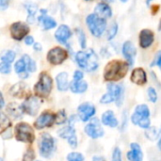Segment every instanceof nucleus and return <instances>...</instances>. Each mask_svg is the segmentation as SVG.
<instances>
[{
    "instance_id": "f257e3e1",
    "label": "nucleus",
    "mask_w": 161,
    "mask_h": 161,
    "mask_svg": "<svg viewBox=\"0 0 161 161\" xmlns=\"http://www.w3.org/2000/svg\"><path fill=\"white\" fill-rule=\"evenodd\" d=\"M128 64L122 60H112L105 68L104 77L107 81H118L125 76L128 71Z\"/></svg>"
},
{
    "instance_id": "e433bc0d",
    "label": "nucleus",
    "mask_w": 161,
    "mask_h": 161,
    "mask_svg": "<svg viewBox=\"0 0 161 161\" xmlns=\"http://www.w3.org/2000/svg\"><path fill=\"white\" fill-rule=\"evenodd\" d=\"M76 33L78 35V41L80 42V45L82 48H85L86 47V37H85V34L82 30L80 29H77L76 30Z\"/></svg>"
},
{
    "instance_id": "f3484780",
    "label": "nucleus",
    "mask_w": 161,
    "mask_h": 161,
    "mask_svg": "<svg viewBox=\"0 0 161 161\" xmlns=\"http://www.w3.org/2000/svg\"><path fill=\"white\" fill-rule=\"evenodd\" d=\"M94 14L96 16H98L99 18L106 20L112 16V10L107 3L102 2V3H98L96 5L95 9H94Z\"/></svg>"
},
{
    "instance_id": "a18cd8bd",
    "label": "nucleus",
    "mask_w": 161,
    "mask_h": 161,
    "mask_svg": "<svg viewBox=\"0 0 161 161\" xmlns=\"http://www.w3.org/2000/svg\"><path fill=\"white\" fill-rule=\"evenodd\" d=\"M9 5V0H0V9H6L8 8Z\"/></svg>"
},
{
    "instance_id": "6e6552de",
    "label": "nucleus",
    "mask_w": 161,
    "mask_h": 161,
    "mask_svg": "<svg viewBox=\"0 0 161 161\" xmlns=\"http://www.w3.org/2000/svg\"><path fill=\"white\" fill-rule=\"evenodd\" d=\"M68 57L67 51L61 47L52 48L47 54V60L53 65L61 64Z\"/></svg>"
},
{
    "instance_id": "a211bd4d",
    "label": "nucleus",
    "mask_w": 161,
    "mask_h": 161,
    "mask_svg": "<svg viewBox=\"0 0 161 161\" xmlns=\"http://www.w3.org/2000/svg\"><path fill=\"white\" fill-rule=\"evenodd\" d=\"M154 32L150 29H143L140 33V45L142 48H147L151 46L154 42Z\"/></svg>"
},
{
    "instance_id": "ea45409f",
    "label": "nucleus",
    "mask_w": 161,
    "mask_h": 161,
    "mask_svg": "<svg viewBox=\"0 0 161 161\" xmlns=\"http://www.w3.org/2000/svg\"><path fill=\"white\" fill-rule=\"evenodd\" d=\"M35 158V155H34V151L32 149H28L25 155H24V158H23V161H33Z\"/></svg>"
},
{
    "instance_id": "864d4df0",
    "label": "nucleus",
    "mask_w": 161,
    "mask_h": 161,
    "mask_svg": "<svg viewBox=\"0 0 161 161\" xmlns=\"http://www.w3.org/2000/svg\"><path fill=\"white\" fill-rule=\"evenodd\" d=\"M122 2H126V1H128V0H121Z\"/></svg>"
},
{
    "instance_id": "b1692460",
    "label": "nucleus",
    "mask_w": 161,
    "mask_h": 161,
    "mask_svg": "<svg viewBox=\"0 0 161 161\" xmlns=\"http://www.w3.org/2000/svg\"><path fill=\"white\" fill-rule=\"evenodd\" d=\"M70 88H71V91L74 92V93H83L87 91L88 89V84L85 82V81H73L71 82L70 84Z\"/></svg>"
},
{
    "instance_id": "603ef678",
    "label": "nucleus",
    "mask_w": 161,
    "mask_h": 161,
    "mask_svg": "<svg viewBox=\"0 0 161 161\" xmlns=\"http://www.w3.org/2000/svg\"><path fill=\"white\" fill-rule=\"evenodd\" d=\"M152 1H153V0H146V4H147V5H149Z\"/></svg>"
},
{
    "instance_id": "3c124183",
    "label": "nucleus",
    "mask_w": 161,
    "mask_h": 161,
    "mask_svg": "<svg viewBox=\"0 0 161 161\" xmlns=\"http://www.w3.org/2000/svg\"><path fill=\"white\" fill-rule=\"evenodd\" d=\"M92 161H105V159L103 158H100V157H94Z\"/></svg>"
},
{
    "instance_id": "dca6fc26",
    "label": "nucleus",
    "mask_w": 161,
    "mask_h": 161,
    "mask_svg": "<svg viewBox=\"0 0 161 161\" xmlns=\"http://www.w3.org/2000/svg\"><path fill=\"white\" fill-rule=\"evenodd\" d=\"M72 35V32L69 28L68 25H61L56 31L55 33V37L58 40V42L62 43V44H67V41L70 39Z\"/></svg>"
},
{
    "instance_id": "393cba45",
    "label": "nucleus",
    "mask_w": 161,
    "mask_h": 161,
    "mask_svg": "<svg viewBox=\"0 0 161 161\" xmlns=\"http://www.w3.org/2000/svg\"><path fill=\"white\" fill-rule=\"evenodd\" d=\"M7 111L8 113L13 118V119H18V118H21L22 117V114H23V110H22V108L21 106H19L18 104L16 103H11L8 106L7 108Z\"/></svg>"
},
{
    "instance_id": "4468645a",
    "label": "nucleus",
    "mask_w": 161,
    "mask_h": 161,
    "mask_svg": "<svg viewBox=\"0 0 161 161\" xmlns=\"http://www.w3.org/2000/svg\"><path fill=\"white\" fill-rule=\"evenodd\" d=\"M108 93L113 98V100H116V103L118 106L122 104V100L124 98V89L120 85L116 84H108Z\"/></svg>"
},
{
    "instance_id": "ddd939ff",
    "label": "nucleus",
    "mask_w": 161,
    "mask_h": 161,
    "mask_svg": "<svg viewBox=\"0 0 161 161\" xmlns=\"http://www.w3.org/2000/svg\"><path fill=\"white\" fill-rule=\"evenodd\" d=\"M55 123V115L50 112H43L35 122V127L37 129H42L47 126H51Z\"/></svg>"
},
{
    "instance_id": "9b49d317",
    "label": "nucleus",
    "mask_w": 161,
    "mask_h": 161,
    "mask_svg": "<svg viewBox=\"0 0 161 161\" xmlns=\"http://www.w3.org/2000/svg\"><path fill=\"white\" fill-rule=\"evenodd\" d=\"M85 132L86 134L92 138V139H98L104 135V130L101 126V124L98 119H93L89 125H86L85 127Z\"/></svg>"
},
{
    "instance_id": "c03bdc74",
    "label": "nucleus",
    "mask_w": 161,
    "mask_h": 161,
    "mask_svg": "<svg viewBox=\"0 0 161 161\" xmlns=\"http://www.w3.org/2000/svg\"><path fill=\"white\" fill-rule=\"evenodd\" d=\"M83 78V73L81 71H75L74 74V80L75 81H80Z\"/></svg>"
},
{
    "instance_id": "0eeeda50",
    "label": "nucleus",
    "mask_w": 161,
    "mask_h": 161,
    "mask_svg": "<svg viewBox=\"0 0 161 161\" xmlns=\"http://www.w3.org/2000/svg\"><path fill=\"white\" fill-rule=\"evenodd\" d=\"M55 141L48 133H44L42 136L40 142V153L43 158H50L55 151Z\"/></svg>"
},
{
    "instance_id": "37998d69",
    "label": "nucleus",
    "mask_w": 161,
    "mask_h": 161,
    "mask_svg": "<svg viewBox=\"0 0 161 161\" xmlns=\"http://www.w3.org/2000/svg\"><path fill=\"white\" fill-rule=\"evenodd\" d=\"M69 144L71 145L72 148H75L77 146V139H76V136H74L72 138H70L69 140H67Z\"/></svg>"
},
{
    "instance_id": "13d9d810",
    "label": "nucleus",
    "mask_w": 161,
    "mask_h": 161,
    "mask_svg": "<svg viewBox=\"0 0 161 161\" xmlns=\"http://www.w3.org/2000/svg\"><path fill=\"white\" fill-rule=\"evenodd\" d=\"M37 161H40V160H37Z\"/></svg>"
},
{
    "instance_id": "5fc2aeb1",
    "label": "nucleus",
    "mask_w": 161,
    "mask_h": 161,
    "mask_svg": "<svg viewBox=\"0 0 161 161\" xmlns=\"http://www.w3.org/2000/svg\"><path fill=\"white\" fill-rule=\"evenodd\" d=\"M105 1H108V2H111V1H113V0H105Z\"/></svg>"
},
{
    "instance_id": "4be33fe9",
    "label": "nucleus",
    "mask_w": 161,
    "mask_h": 161,
    "mask_svg": "<svg viewBox=\"0 0 161 161\" xmlns=\"http://www.w3.org/2000/svg\"><path fill=\"white\" fill-rule=\"evenodd\" d=\"M46 10L44 9L43 10V14H42L40 17H39V21L40 23H42V27L44 30H48V29H51V28H54L56 27L57 25V22L50 16H47L45 14Z\"/></svg>"
},
{
    "instance_id": "49530a36",
    "label": "nucleus",
    "mask_w": 161,
    "mask_h": 161,
    "mask_svg": "<svg viewBox=\"0 0 161 161\" xmlns=\"http://www.w3.org/2000/svg\"><path fill=\"white\" fill-rule=\"evenodd\" d=\"M153 65H158V67H161V53L159 52L158 55H157V58H156V61H154L152 63V66Z\"/></svg>"
},
{
    "instance_id": "aec40b11",
    "label": "nucleus",
    "mask_w": 161,
    "mask_h": 161,
    "mask_svg": "<svg viewBox=\"0 0 161 161\" xmlns=\"http://www.w3.org/2000/svg\"><path fill=\"white\" fill-rule=\"evenodd\" d=\"M131 151L127 153V158L129 161H142V151L141 146L138 143H131L130 144Z\"/></svg>"
},
{
    "instance_id": "09e8293b",
    "label": "nucleus",
    "mask_w": 161,
    "mask_h": 161,
    "mask_svg": "<svg viewBox=\"0 0 161 161\" xmlns=\"http://www.w3.org/2000/svg\"><path fill=\"white\" fill-rule=\"evenodd\" d=\"M3 107H4V98H3V95L0 92V110H1V108Z\"/></svg>"
},
{
    "instance_id": "9d476101",
    "label": "nucleus",
    "mask_w": 161,
    "mask_h": 161,
    "mask_svg": "<svg viewBox=\"0 0 161 161\" xmlns=\"http://www.w3.org/2000/svg\"><path fill=\"white\" fill-rule=\"evenodd\" d=\"M23 112H25L26 114L30 116H35L40 108V101L37 97L35 96H30L28 97L21 106Z\"/></svg>"
},
{
    "instance_id": "f8f14e48",
    "label": "nucleus",
    "mask_w": 161,
    "mask_h": 161,
    "mask_svg": "<svg viewBox=\"0 0 161 161\" xmlns=\"http://www.w3.org/2000/svg\"><path fill=\"white\" fill-rule=\"evenodd\" d=\"M77 112L81 121L88 122L95 114V108L90 103H83L78 107Z\"/></svg>"
},
{
    "instance_id": "c85d7f7f",
    "label": "nucleus",
    "mask_w": 161,
    "mask_h": 161,
    "mask_svg": "<svg viewBox=\"0 0 161 161\" xmlns=\"http://www.w3.org/2000/svg\"><path fill=\"white\" fill-rule=\"evenodd\" d=\"M10 125L11 124H10L9 119L5 114L0 113V134L4 132L6 129H8Z\"/></svg>"
},
{
    "instance_id": "c756f323",
    "label": "nucleus",
    "mask_w": 161,
    "mask_h": 161,
    "mask_svg": "<svg viewBox=\"0 0 161 161\" xmlns=\"http://www.w3.org/2000/svg\"><path fill=\"white\" fill-rule=\"evenodd\" d=\"M1 60L4 61V62H7V63H11L14 58H15V53L11 50H8V51H5L2 55H1Z\"/></svg>"
},
{
    "instance_id": "423d86ee",
    "label": "nucleus",
    "mask_w": 161,
    "mask_h": 161,
    "mask_svg": "<svg viewBox=\"0 0 161 161\" xmlns=\"http://www.w3.org/2000/svg\"><path fill=\"white\" fill-rule=\"evenodd\" d=\"M15 135L16 139L19 142H26V143H31L34 142L35 136L32 127L25 123L18 124L15 127Z\"/></svg>"
},
{
    "instance_id": "1a4fd4ad",
    "label": "nucleus",
    "mask_w": 161,
    "mask_h": 161,
    "mask_svg": "<svg viewBox=\"0 0 161 161\" xmlns=\"http://www.w3.org/2000/svg\"><path fill=\"white\" fill-rule=\"evenodd\" d=\"M29 32V27L23 22H15L10 25V35L16 41L23 40Z\"/></svg>"
},
{
    "instance_id": "c9c22d12",
    "label": "nucleus",
    "mask_w": 161,
    "mask_h": 161,
    "mask_svg": "<svg viewBox=\"0 0 161 161\" xmlns=\"http://www.w3.org/2000/svg\"><path fill=\"white\" fill-rule=\"evenodd\" d=\"M68 161H83L84 157L79 153H71L67 157Z\"/></svg>"
},
{
    "instance_id": "6e6d98bb",
    "label": "nucleus",
    "mask_w": 161,
    "mask_h": 161,
    "mask_svg": "<svg viewBox=\"0 0 161 161\" xmlns=\"http://www.w3.org/2000/svg\"><path fill=\"white\" fill-rule=\"evenodd\" d=\"M0 161H3V159H2V158H0Z\"/></svg>"
},
{
    "instance_id": "20e7f679",
    "label": "nucleus",
    "mask_w": 161,
    "mask_h": 161,
    "mask_svg": "<svg viewBox=\"0 0 161 161\" xmlns=\"http://www.w3.org/2000/svg\"><path fill=\"white\" fill-rule=\"evenodd\" d=\"M86 22H87V25H88L91 33L96 38L101 37L102 34L106 30V27H107L106 20L99 18L95 14H90L87 17Z\"/></svg>"
},
{
    "instance_id": "f03ea898",
    "label": "nucleus",
    "mask_w": 161,
    "mask_h": 161,
    "mask_svg": "<svg viewBox=\"0 0 161 161\" xmlns=\"http://www.w3.org/2000/svg\"><path fill=\"white\" fill-rule=\"evenodd\" d=\"M75 60L78 66L87 72H92L98 67V57L92 49L77 52Z\"/></svg>"
},
{
    "instance_id": "4c0bfd02",
    "label": "nucleus",
    "mask_w": 161,
    "mask_h": 161,
    "mask_svg": "<svg viewBox=\"0 0 161 161\" xmlns=\"http://www.w3.org/2000/svg\"><path fill=\"white\" fill-rule=\"evenodd\" d=\"M10 70H11V68H10V64L9 63L4 62V61H2L0 63V73L1 74H6V75L9 74Z\"/></svg>"
},
{
    "instance_id": "7c9ffc66",
    "label": "nucleus",
    "mask_w": 161,
    "mask_h": 161,
    "mask_svg": "<svg viewBox=\"0 0 161 161\" xmlns=\"http://www.w3.org/2000/svg\"><path fill=\"white\" fill-rule=\"evenodd\" d=\"M145 136L150 141H155L159 137V131L157 127H148L147 131H145Z\"/></svg>"
},
{
    "instance_id": "79ce46f5",
    "label": "nucleus",
    "mask_w": 161,
    "mask_h": 161,
    "mask_svg": "<svg viewBox=\"0 0 161 161\" xmlns=\"http://www.w3.org/2000/svg\"><path fill=\"white\" fill-rule=\"evenodd\" d=\"M113 101H114L113 98H112L108 93H106L105 95H103V97H102L101 100H100V102L103 103V104H109V103H111V102H113Z\"/></svg>"
},
{
    "instance_id": "de8ad7c7",
    "label": "nucleus",
    "mask_w": 161,
    "mask_h": 161,
    "mask_svg": "<svg viewBox=\"0 0 161 161\" xmlns=\"http://www.w3.org/2000/svg\"><path fill=\"white\" fill-rule=\"evenodd\" d=\"M25 44H27V45H31V44H33V43H34V39H33V37H31V36H27V37H25Z\"/></svg>"
},
{
    "instance_id": "4d7b16f0",
    "label": "nucleus",
    "mask_w": 161,
    "mask_h": 161,
    "mask_svg": "<svg viewBox=\"0 0 161 161\" xmlns=\"http://www.w3.org/2000/svg\"><path fill=\"white\" fill-rule=\"evenodd\" d=\"M86 1H91V0H86Z\"/></svg>"
},
{
    "instance_id": "f704fd0d",
    "label": "nucleus",
    "mask_w": 161,
    "mask_h": 161,
    "mask_svg": "<svg viewBox=\"0 0 161 161\" xmlns=\"http://www.w3.org/2000/svg\"><path fill=\"white\" fill-rule=\"evenodd\" d=\"M24 88H25V85L23 83H18V84L14 85L11 89V94L14 96H19V93L22 92Z\"/></svg>"
},
{
    "instance_id": "5701e85b",
    "label": "nucleus",
    "mask_w": 161,
    "mask_h": 161,
    "mask_svg": "<svg viewBox=\"0 0 161 161\" xmlns=\"http://www.w3.org/2000/svg\"><path fill=\"white\" fill-rule=\"evenodd\" d=\"M57 85L58 89L61 92H65L69 88V83H68V75L67 73H60L57 75Z\"/></svg>"
},
{
    "instance_id": "a19ab883",
    "label": "nucleus",
    "mask_w": 161,
    "mask_h": 161,
    "mask_svg": "<svg viewBox=\"0 0 161 161\" xmlns=\"http://www.w3.org/2000/svg\"><path fill=\"white\" fill-rule=\"evenodd\" d=\"M112 160L113 161H122V153L121 150L117 147L114 149L113 151V155H112Z\"/></svg>"
},
{
    "instance_id": "58836bf2",
    "label": "nucleus",
    "mask_w": 161,
    "mask_h": 161,
    "mask_svg": "<svg viewBox=\"0 0 161 161\" xmlns=\"http://www.w3.org/2000/svg\"><path fill=\"white\" fill-rule=\"evenodd\" d=\"M148 96H149V99L151 102L153 103H156L157 100H158V93L156 92V90L154 88H149L148 89Z\"/></svg>"
},
{
    "instance_id": "412c9836",
    "label": "nucleus",
    "mask_w": 161,
    "mask_h": 161,
    "mask_svg": "<svg viewBox=\"0 0 161 161\" xmlns=\"http://www.w3.org/2000/svg\"><path fill=\"white\" fill-rule=\"evenodd\" d=\"M102 123L105 125H108V126H110V127H116L119 125L118 120L116 119L113 111H111V110H108L103 114Z\"/></svg>"
},
{
    "instance_id": "bb28decb",
    "label": "nucleus",
    "mask_w": 161,
    "mask_h": 161,
    "mask_svg": "<svg viewBox=\"0 0 161 161\" xmlns=\"http://www.w3.org/2000/svg\"><path fill=\"white\" fill-rule=\"evenodd\" d=\"M25 8L27 9L28 12V17H27V21L32 24L35 22V14L37 12V5L33 4V3H26L25 4Z\"/></svg>"
},
{
    "instance_id": "2eb2a0df",
    "label": "nucleus",
    "mask_w": 161,
    "mask_h": 161,
    "mask_svg": "<svg viewBox=\"0 0 161 161\" xmlns=\"http://www.w3.org/2000/svg\"><path fill=\"white\" fill-rule=\"evenodd\" d=\"M123 55L127 60L128 66H132L136 57V48L131 42H125L123 45Z\"/></svg>"
},
{
    "instance_id": "2f4dec72",
    "label": "nucleus",
    "mask_w": 161,
    "mask_h": 161,
    "mask_svg": "<svg viewBox=\"0 0 161 161\" xmlns=\"http://www.w3.org/2000/svg\"><path fill=\"white\" fill-rule=\"evenodd\" d=\"M14 69H15V72L17 74H22V73H25V61L23 60V58L19 59L16 63H15V66H14Z\"/></svg>"
},
{
    "instance_id": "a878e982",
    "label": "nucleus",
    "mask_w": 161,
    "mask_h": 161,
    "mask_svg": "<svg viewBox=\"0 0 161 161\" xmlns=\"http://www.w3.org/2000/svg\"><path fill=\"white\" fill-rule=\"evenodd\" d=\"M58 136L62 139H66V140H69L70 138L74 137V136H76L75 135V128L74 126H71V125H68L62 129H60L58 131Z\"/></svg>"
},
{
    "instance_id": "72a5a7b5",
    "label": "nucleus",
    "mask_w": 161,
    "mask_h": 161,
    "mask_svg": "<svg viewBox=\"0 0 161 161\" xmlns=\"http://www.w3.org/2000/svg\"><path fill=\"white\" fill-rule=\"evenodd\" d=\"M117 31H118V25L116 23H114V24L111 25L110 28L108 29V40H109V41L112 40L116 36Z\"/></svg>"
},
{
    "instance_id": "39448f33",
    "label": "nucleus",
    "mask_w": 161,
    "mask_h": 161,
    "mask_svg": "<svg viewBox=\"0 0 161 161\" xmlns=\"http://www.w3.org/2000/svg\"><path fill=\"white\" fill-rule=\"evenodd\" d=\"M53 82L50 75L46 73H42L40 75L38 83L35 85V92L40 97H46L50 94L52 90Z\"/></svg>"
},
{
    "instance_id": "473e14b6",
    "label": "nucleus",
    "mask_w": 161,
    "mask_h": 161,
    "mask_svg": "<svg viewBox=\"0 0 161 161\" xmlns=\"http://www.w3.org/2000/svg\"><path fill=\"white\" fill-rule=\"evenodd\" d=\"M66 121V114H65V111L63 110H60L58 112V114L55 116V124L57 125H62L64 124Z\"/></svg>"
},
{
    "instance_id": "8fccbe9b",
    "label": "nucleus",
    "mask_w": 161,
    "mask_h": 161,
    "mask_svg": "<svg viewBox=\"0 0 161 161\" xmlns=\"http://www.w3.org/2000/svg\"><path fill=\"white\" fill-rule=\"evenodd\" d=\"M34 49L37 51H41L42 50V45L40 43H35L34 44Z\"/></svg>"
},
{
    "instance_id": "6ab92c4d",
    "label": "nucleus",
    "mask_w": 161,
    "mask_h": 161,
    "mask_svg": "<svg viewBox=\"0 0 161 161\" xmlns=\"http://www.w3.org/2000/svg\"><path fill=\"white\" fill-rule=\"evenodd\" d=\"M131 81L137 85H144L147 82V76H146V73L142 68H137L132 72L131 77H130Z\"/></svg>"
},
{
    "instance_id": "cd10ccee",
    "label": "nucleus",
    "mask_w": 161,
    "mask_h": 161,
    "mask_svg": "<svg viewBox=\"0 0 161 161\" xmlns=\"http://www.w3.org/2000/svg\"><path fill=\"white\" fill-rule=\"evenodd\" d=\"M23 60L25 61V68L28 72H35L36 69H37V66H36V62L28 56V55H24L23 56Z\"/></svg>"
},
{
    "instance_id": "7ed1b4c3",
    "label": "nucleus",
    "mask_w": 161,
    "mask_h": 161,
    "mask_svg": "<svg viewBox=\"0 0 161 161\" xmlns=\"http://www.w3.org/2000/svg\"><path fill=\"white\" fill-rule=\"evenodd\" d=\"M150 111L146 105H140L136 108L135 112L131 117V121L134 125H139L142 128H148L150 126Z\"/></svg>"
}]
</instances>
